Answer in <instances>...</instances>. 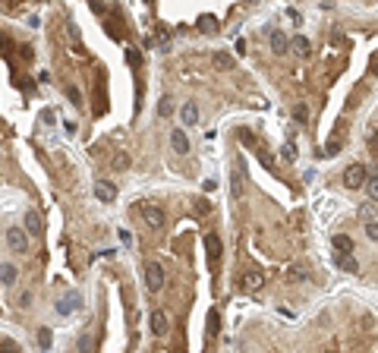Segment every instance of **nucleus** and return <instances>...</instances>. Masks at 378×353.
Returning <instances> with one entry per match:
<instances>
[{
	"mask_svg": "<svg viewBox=\"0 0 378 353\" xmlns=\"http://www.w3.org/2000/svg\"><path fill=\"white\" fill-rule=\"evenodd\" d=\"M54 120H57L54 111H41V123H44V126H54Z\"/></svg>",
	"mask_w": 378,
	"mask_h": 353,
	"instance_id": "34",
	"label": "nucleus"
},
{
	"mask_svg": "<svg viewBox=\"0 0 378 353\" xmlns=\"http://www.w3.org/2000/svg\"><path fill=\"white\" fill-rule=\"evenodd\" d=\"M240 142H243V145H249V148H255V136H252V129H240Z\"/></svg>",
	"mask_w": 378,
	"mask_h": 353,
	"instance_id": "29",
	"label": "nucleus"
},
{
	"mask_svg": "<svg viewBox=\"0 0 378 353\" xmlns=\"http://www.w3.org/2000/svg\"><path fill=\"white\" fill-rule=\"evenodd\" d=\"M79 303H82V297H79L76 290H69L66 297L57 300V312H60V315H69V312H76V309H79Z\"/></svg>",
	"mask_w": 378,
	"mask_h": 353,
	"instance_id": "4",
	"label": "nucleus"
},
{
	"mask_svg": "<svg viewBox=\"0 0 378 353\" xmlns=\"http://www.w3.org/2000/svg\"><path fill=\"white\" fill-rule=\"evenodd\" d=\"M230 193H233V199H240L243 196V176H240V170H233V176H230Z\"/></svg>",
	"mask_w": 378,
	"mask_h": 353,
	"instance_id": "22",
	"label": "nucleus"
},
{
	"mask_svg": "<svg viewBox=\"0 0 378 353\" xmlns=\"http://www.w3.org/2000/svg\"><path fill=\"white\" fill-rule=\"evenodd\" d=\"M111 164H114V170H129V164H133V158H129L126 151H120V155H117Z\"/></svg>",
	"mask_w": 378,
	"mask_h": 353,
	"instance_id": "21",
	"label": "nucleus"
},
{
	"mask_svg": "<svg viewBox=\"0 0 378 353\" xmlns=\"http://www.w3.org/2000/svg\"><path fill=\"white\" fill-rule=\"evenodd\" d=\"M205 249H208V262L218 265V262H221V249H224L218 233H208V237H205Z\"/></svg>",
	"mask_w": 378,
	"mask_h": 353,
	"instance_id": "9",
	"label": "nucleus"
},
{
	"mask_svg": "<svg viewBox=\"0 0 378 353\" xmlns=\"http://www.w3.org/2000/svg\"><path fill=\"white\" fill-rule=\"evenodd\" d=\"M287 278L290 281H309V268H306V265H290L287 268Z\"/></svg>",
	"mask_w": 378,
	"mask_h": 353,
	"instance_id": "19",
	"label": "nucleus"
},
{
	"mask_svg": "<svg viewBox=\"0 0 378 353\" xmlns=\"http://www.w3.org/2000/svg\"><path fill=\"white\" fill-rule=\"evenodd\" d=\"M170 145L176 155H189V136H186V129H173L170 133Z\"/></svg>",
	"mask_w": 378,
	"mask_h": 353,
	"instance_id": "10",
	"label": "nucleus"
},
{
	"mask_svg": "<svg viewBox=\"0 0 378 353\" xmlns=\"http://www.w3.org/2000/svg\"><path fill=\"white\" fill-rule=\"evenodd\" d=\"M258 161H262V164H265V167H274V158H271V155H268V151H265V148H262V151H258Z\"/></svg>",
	"mask_w": 378,
	"mask_h": 353,
	"instance_id": "33",
	"label": "nucleus"
},
{
	"mask_svg": "<svg viewBox=\"0 0 378 353\" xmlns=\"http://www.w3.org/2000/svg\"><path fill=\"white\" fill-rule=\"evenodd\" d=\"M7 243H10V249H13V252H26L29 249V237H26V230H22V227H10L7 230Z\"/></svg>",
	"mask_w": 378,
	"mask_h": 353,
	"instance_id": "3",
	"label": "nucleus"
},
{
	"mask_svg": "<svg viewBox=\"0 0 378 353\" xmlns=\"http://www.w3.org/2000/svg\"><path fill=\"white\" fill-rule=\"evenodd\" d=\"M66 98L76 104V108H85V104H82V92L76 89V85H66Z\"/></svg>",
	"mask_w": 378,
	"mask_h": 353,
	"instance_id": "24",
	"label": "nucleus"
},
{
	"mask_svg": "<svg viewBox=\"0 0 378 353\" xmlns=\"http://www.w3.org/2000/svg\"><path fill=\"white\" fill-rule=\"evenodd\" d=\"M331 243H334V249H337L340 255H350V252H353V240L347 237V233H334Z\"/></svg>",
	"mask_w": 378,
	"mask_h": 353,
	"instance_id": "13",
	"label": "nucleus"
},
{
	"mask_svg": "<svg viewBox=\"0 0 378 353\" xmlns=\"http://www.w3.org/2000/svg\"><path fill=\"white\" fill-rule=\"evenodd\" d=\"M193 211H196V215H199V218H205V215H208V211H211V205H208V199H202V196H199V199H196V202H193Z\"/></svg>",
	"mask_w": 378,
	"mask_h": 353,
	"instance_id": "23",
	"label": "nucleus"
},
{
	"mask_svg": "<svg viewBox=\"0 0 378 353\" xmlns=\"http://www.w3.org/2000/svg\"><path fill=\"white\" fill-rule=\"evenodd\" d=\"M365 233H369V240H378V224H375V218H369V224H365Z\"/></svg>",
	"mask_w": 378,
	"mask_h": 353,
	"instance_id": "32",
	"label": "nucleus"
},
{
	"mask_svg": "<svg viewBox=\"0 0 378 353\" xmlns=\"http://www.w3.org/2000/svg\"><path fill=\"white\" fill-rule=\"evenodd\" d=\"M280 155H284V161H297V145H293V142H287V145L280 148Z\"/></svg>",
	"mask_w": 378,
	"mask_h": 353,
	"instance_id": "28",
	"label": "nucleus"
},
{
	"mask_svg": "<svg viewBox=\"0 0 378 353\" xmlns=\"http://www.w3.org/2000/svg\"><path fill=\"white\" fill-rule=\"evenodd\" d=\"M287 35H284L280 29H274V32H271V51H274V54H287Z\"/></svg>",
	"mask_w": 378,
	"mask_h": 353,
	"instance_id": "14",
	"label": "nucleus"
},
{
	"mask_svg": "<svg viewBox=\"0 0 378 353\" xmlns=\"http://www.w3.org/2000/svg\"><path fill=\"white\" fill-rule=\"evenodd\" d=\"M94 199H98V202H114L117 199V186L108 183V180H98L94 183Z\"/></svg>",
	"mask_w": 378,
	"mask_h": 353,
	"instance_id": "7",
	"label": "nucleus"
},
{
	"mask_svg": "<svg viewBox=\"0 0 378 353\" xmlns=\"http://www.w3.org/2000/svg\"><path fill=\"white\" fill-rule=\"evenodd\" d=\"M262 281H265L262 272H246V275L240 278V290H243V293H255L258 287H262Z\"/></svg>",
	"mask_w": 378,
	"mask_h": 353,
	"instance_id": "5",
	"label": "nucleus"
},
{
	"mask_svg": "<svg viewBox=\"0 0 378 353\" xmlns=\"http://www.w3.org/2000/svg\"><path fill=\"white\" fill-rule=\"evenodd\" d=\"M145 287H148L151 293H158V290L164 287V265H161V262H148V265H145Z\"/></svg>",
	"mask_w": 378,
	"mask_h": 353,
	"instance_id": "1",
	"label": "nucleus"
},
{
	"mask_svg": "<svg viewBox=\"0 0 378 353\" xmlns=\"http://www.w3.org/2000/svg\"><path fill=\"white\" fill-rule=\"evenodd\" d=\"M340 145H344V142H340V139H331V142L325 145V158H331V155H337V151H340Z\"/></svg>",
	"mask_w": 378,
	"mask_h": 353,
	"instance_id": "30",
	"label": "nucleus"
},
{
	"mask_svg": "<svg viewBox=\"0 0 378 353\" xmlns=\"http://www.w3.org/2000/svg\"><path fill=\"white\" fill-rule=\"evenodd\" d=\"M38 347L41 350L51 347V328H38Z\"/></svg>",
	"mask_w": 378,
	"mask_h": 353,
	"instance_id": "25",
	"label": "nucleus"
},
{
	"mask_svg": "<svg viewBox=\"0 0 378 353\" xmlns=\"http://www.w3.org/2000/svg\"><path fill=\"white\" fill-rule=\"evenodd\" d=\"M7 48V38H4V35H0V51H4Z\"/></svg>",
	"mask_w": 378,
	"mask_h": 353,
	"instance_id": "35",
	"label": "nucleus"
},
{
	"mask_svg": "<svg viewBox=\"0 0 378 353\" xmlns=\"http://www.w3.org/2000/svg\"><path fill=\"white\" fill-rule=\"evenodd\" d=\"M365 176H369V173H365L362 164H350V167L344 170V186H350V190H359V186L365 183Z\"/></svg>",
	"mask_w": 378,
	"mask_h": 353,
	"instance_id": "2",
	"label": "nucleus"
},
{
	"mask_svg": "<svg viewBox=\"0 0 378 353\" xmlns=\"http://www.w3.org/2000/svg\"><path fill=\"white\" fill-rule=\"evenodd\" d=\"M287 48H293L300 57H306V54L312 51V44H309V38H303V35H293V38L287 41Z\"/></svg>",
	"mask_w": 378,
	"mask_h": 353,
	"instance_id": "15",
	"label": "nucleus"
},
{
	"mask_svg": "<svg viewBox=\"0 0 378 353\" xmlns=\"http://www.w3.org/2000/svg\"><path fill=\"white\" fill-rule=\"evenodd\" d=\"M199 29H202L205 35L218 32V19H215V16H208V13H205V16H199Z\"/></svg>",
	"mask_w": 378,
	"mask_h": 353,
	"instance_id": "20",
	"label": "nucleus"
},
{
	"mask_svg": "<svg viewBox=\"0 0 378 353\" xmlns=\"http://www.w3.org/2000/svg\"><path fill=\"white\" fill-rule=\"evenodd\" d=\"M293 117H297L300 123H306V120H309V111H306V104H297V108H293Z\"/></svg>",
	"mask_w": 378,
	"mask_h": 353,
	"instance_id": "31",
	"label": "nucleus"
},
{
	"mask_svg": "<svg viewBox=\"0 0 378 353\" xmlns=\"http://www.w3.org/2000/svg\"><path fill=\"white\" fill-rule=\"evenodd\" d=\"M334 265L340 268V272H350V275H356L359 272V262H356V258H353V255H334Z\"/></svg>",
	"mask_w": 378,
	"mask_h": 353,
	"instance_id": "11",
	"label": "nucleus"
},
{
	"mask_svg": "<svg viewBox=\"0 0 378 353\" xmlns=\"http://www.w3.org/2000/svg\"><path fill=\"white\" fill-rule=\"evenodd\" d=\"M142 218L148 227H164V211L158 205H142Z\"/></svg>",
	"mask_w": 378,
	"mask_h": 353,
	"instance_id": "8",
	"label": "nucleus"
},
{
	"mask_svg": "<svg viewBox=\"0 0 378 353\" xmlns=\"http://www.w3.org/2000/svg\"><path fill=\"white\" fill-rule=\"evenodd\" d=\"M211 63H215V69H221V73H227V69L236 66V57L230 51H215L211 54Z\"/></svg>",
	"mask_w": 378,
	"mask_h": 353,
	"instance_id": "6",
	"label": "nucleus"
},
{
	"mask_svg": "<svg viewBox=\"0 0 378 353\" xmlns=\"http://www.w3.org/2000/svg\"><path fill=\"white\" fill-rule=\"evenodd\" d=\"M180 117H183L186 126H196V123H199V108L189 101V104H183V108H180Z\"/></svg>",
	"mask_w": 378,
	"mask_h": 353,
	"instance_id": "17",
	"label": "nucleus"
},
{
	"mask_svg": "<svg viewBox=\"0 0 378 353\" xmlns=\"http://www.w3.org/2000/svg\"><path fill=\"white\" fill-rule=\"evenodd\" d=\"M151 334H158V337L167 334V315H164L161 309H158V312H151Z\"/></svg>",
	"mask_w": 378,
	"mask_h": 353,
	"instance_id": "12",
	"label": "nucleus"
},
{
	"mask_svg": "<svg viewBox=\"0 0 378 353\" xmlns=\"http://www.w3.org/2000/svg\"><path fill=\"white\" fill-rule=\"evenodd\" d=\"M19 278V272H16V265H0V284H13V281Z\"/></svg>",
	"mask_w": 378,
	"mask_h": 353,
	"instance_id": "18",
	"label": "nucleus"
},
{
	"mask_svg": "<svg viewBox=\"0 0 378 353\" xmlns=\"http://www.w3.org/2000/svg\"><path fill=\"white\" fill-rule=\"evenodd\" d=\"M158 114H161V117H170V114H173V101H170V98H161V101H158Z\"/></svg>",
	"mask_w": 378,
	"mask_h": 353,
	"instance_id": "27",
	"label": "nucleus"
},
{
	"mask_svg": "<svg viewBox=\"0 0 378 353\" xmlns=\"http://www.w3.org/2000/svg\"><path fill=\"white\" fill-rule=\"evenodd\" d=\"M365 190H369V199L375 202V196H378V180H375V173L365 176Z\"/></svg>",
	"mask_w": 378,
	"mask_h": 353,
	"instance_id": "26",
	"label": "nucleus"
},
{
	"mask_svg": "<svg viewBox=\"0 0 378 353\" xmlns=\"http://www.w3.org/2000/svg\"><path fill=\"white\" fill-rule=\"evenodd\" d=\"M22 230H26V237H29V233H35V237L41 233V215H38V211H29V215H26V227H22Z\"/></svg>",
	"mask_w": 378,
	"mask_h": 353,
	"instance_id": "16",
	"label": "nucleus"
}]
</instances>
